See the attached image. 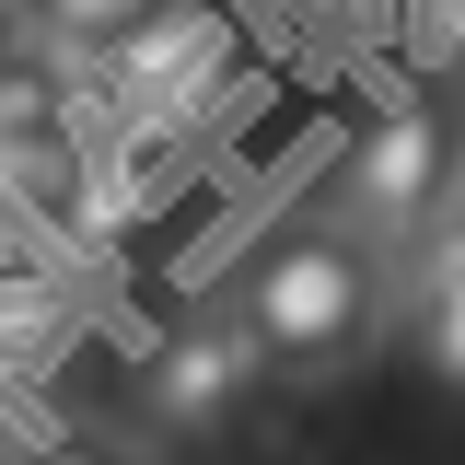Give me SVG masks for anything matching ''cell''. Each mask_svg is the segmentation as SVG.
<instances>
[{
  "instance_id": "6da1fadb",
  "label": "cell",
  "mask_w": 465,
  "mask_h": 465,
  "mask_svg": "<svg viewBox=\"0 0 465 465\" xmlns=\"http://www.w3.org/2000/svg\"><path fill=\"white\" fill-rule=\"evenodd\" d=\"M232 326H244V349L268 361V372H291V384H326V372H349V361H372V338H384V280H372V244L361 232H280L244 280H232Z\"/></svg>"
},
{
  "instance_id": "7a4b0ae2",
  "label": "cell",
  "mask_w": 465,
  "mask_h": 465,
  "mask_svg": "<svg viewBox=\"0 0 465 465\" xmlns=\"http://www.w3.org/2000/svg\"><path fill=\"white\" fill-rule=\"evenodd\" d=\"M454 163H465V140L442 105H419V94L384 105L349 140V222L361 232H430L442 198H454Z\"/></svg>"
},
{
  "instance_id": "3957f363",
  "label": "cell",
  "mask_w": 465,
  "mask_h": 465,
  "mask_svg": "<svg viewBox=\"0 0 465 465\" xmlns=\"http://www.w3.org/2000/svg\"><path fill=\"white\" fill-rule=\"evenodd\" d=\"M82 58L105 70V94L128 116H163L186 94H210V70H232V12L222 0H152L128 35H105V47H82Z\"/></svg>"
},
{
  "instance_id": "277c9868",
  "label": "cell",
  "mask_w": 465,
  "mask_h": 465,
  "mask_svg": "<svg viewBox=\"0 0 465 465\" xmlns=\"http://www.w3.org/2000/svg\"><path fill=\"white\" fill-rule=\"evenodd\" d=\"M256 384H268V361L244 349V326H232V314H210V326H174V338L152 349V384H140V396H152V419H163V430H186V442H198V430H222Z\"/></svg>"
},
{
  "instance_id": "5b68a950",
  "label": "cell",
  "mask_w": 465,
  "mask_h": 465,
  "mask_svg": "<svg viewBox=\"0 0 465 465\" xmlns=\"http://www.w3.org/2000/svg\"><path fill=\"white\" fill-rule=\"evenodd\" d=\"M419 244H430V268H419V326L407 338H419V372L465 396V244L454 232H419Z\"/></svg>"
},
{
  "instance_id": "8992f818",
  "label": "cell",
  "mask_w": 465,
  "mask_h": 465,
  "mask_svg": "<svg viewBox=\"0 0 465 465\" xmlns=\"http://www.w3.org/2000/svg\"><path fill=\"white\" fill-rule=\"evenodd\" d=\"M70 338V291L47 280V268H0V349L12 361H35V349Z\"/></svg>"
},
{
  "instance_id": "52a82bcc",
  "label": "cell",
  "mask_w": 465,
  "mask_h": 465,
  "mask_svg": "<svg viewBox=\"0 0 465 465\" xmlns=\"http://www.w3.org/2000/svg\"><path fill=\"white\" fill-rule=\"evenodd\" d=\"M140 12H152V0H24V35H47V47H105Z\"/></svg>"
},
{
  "instance_id": "ba28073f",
  "label": "cell",
  "mask_w": 465,
  "mask_h": 465,
  "mask_svg": "<svg viewBox=\"0 0 465 465\" xmlns=\"http://www.w3.org/2000/svg\"><path fill=\"white\" fill-rule=\"evenodd\" d=\"M396 35L419 58H465V0H396Z\"/></svg>"
},
{
  "instance_id": "9c48e42d",
  "label": "cell",
  "mask_w": 465,
  "mask_h": 465,
  "mask_svg": "<svg viewBox=\"0 0 465 465\" xmlns=\"http://www.w3.org/2000/svg\"><path fill=\"white\" fill-rule=\"evenodd\" d=\"M24 465H128V454H105V442H82V430H47Z\"/></svg>"
},
{
  "instance_id": "30bf717a",
  "label": "cell",
  "mask_w": 465,
  "mask_h": 465,
  "mask_svg": "<svg viewBox=\"0 0 465 465\" xmlns=\"http://www.w3.org/2000/svg\"><path fill=\"white\" fill-rule=\"evenodd\" d=\"M430 232H454V244H465V163H454V198H442V222H430Z\"/></svg>"
},
{
  "instance_id": "8fae6325",
  "label": "cell",
  "mask_w": 465,
  "mask_h": 465,
  "mask_svg": "<svg viewBox=\"0 0 465 465\" xmlns=\"http://www.w3.org/2000/svg\"><path fill=\"white\" fill-rule=\"evenodd\" d=\"M0 35H24V0H0Z\"/></svg>"
},
{
  "instance_id": "7c38bea8",
  "label": "cell",
  "mask_w": 465,
  "mask_h": 465,
  "mask_svg": "<svg viewBox=\"0 0 465 465\" xmlns=\"http://www.w3.org/2000/svg\"><path fill=\"white\" fill-rule=\"evenodd\" d=\"M12 58H24V35H0V82H12Z\"/></svg>"
}]
</instances>
